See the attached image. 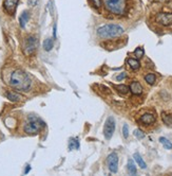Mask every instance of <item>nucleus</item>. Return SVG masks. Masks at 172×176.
<instances>
[{"instance_id": "6e6552de", "label": "nucleus", "mask_w": 172, "mask_h": 176, "mask_svg": "<svg viewBox=\"0 0 172 176\" xmlns=\"http://www.w3.org/2000/svg\"><path fill=\"white\" fill-rule=\"evenodd\" d=\"M18 2H19V0H5L3 8H5V10L10 15H14L16 12V8H17Z\"/></svg>"}, {"instance_id": "ddd939ff", "label": "nucleus", "mask_w": 172, "mask_h": 176, "mask_svg": "<svg viewBox=\"0 0 172 176\" xmlns=\"http://www.w3.org/2000/svg\"><path fill=\"white\" fill-rule=\"evenodd\" d=\"M127 169H128V172H129L130 175H135L137 173V170H136V167H135V163L132 159H129L128 160V163H127Z\"/></svg>"}, {"instance_id": "6ab92c4d", "label": "nucleus", "mask_w": 172, "mask_h": 176, "mask_svg": "<svg viewBox=\"0 0 172 176\" xmlns=\"http://www.w3.org/2000/svg\"><path fill=\"white\" fill-rule=\"evenodd\" d=\"M54 47V40L52 38H47L43 41V49L45 51H51Z\"/></svg>"}, {"instance_id": "dca6fc26", "label": "nucleus", "mask_w": 172, "mask_h": 176, "mask_svg": "<svg viewBox=\"0 0 172 176\" xmlns=\"http://www.w3.org/2000/svg\"><path fill=\"white\" fill-rule=\"evenodd\" d=\"M161 119H163L164 123L168 126H172V115L171 114H166L163 113L161 114Z\"/></svg>"}, {"instance_id": "2eb2a0df", "label": "nucleus", "mask_w": 172, "mask_h": 176, "mask_svg": "<svg viewBox=\"0 0 172 176\" xmlns=\"http://www.w3.org/2000/svg\"><path fill=\"white\" fill-rule=\"evenodd\" d=\"M133 158L135 159V161L137 162V165H140L142 169H146L147 168V165H146V162L144 161V159L142 158V156H140L138 153H134V155H133Z\"/></svg>"}, {"instance_id": "c756f323", "label": "nucleus", "mask_w": 172, "mask_h": 176, "mask_svg": "<svg viewBox=\"0 0 172 176\" xmlns=\"http://www.w3.org/2000/svg\"><path fill=\"white\" fill-rule=\"evenodd\" d=\"M53 37L56 38V24L54 26V32H53Z\"/></svg>"}, {"instance_id": "5701e85b", "label": "nucleus", "mask_w": 172, "mask_h": 176, "mask_svg": "<svg viewBox=\"0 0 172 176\" xmlns=\"http://www.w3.org/2000/svg\"><path fill=\"white\" fill-rule=\"evenodd\" d=\"M144 49L143 48H136L135 51H134V55H135L137 59H140V57L144 56Z\"/></svg>"}, {"instance_id": "aec40b11", "label": "nucleus", "mask_w": 172, "mask_h": 176, "mask_svg": "<svg viewBox=\"0 0 172 176\" xmlns=\"http://www.w3.org/2000/svg\"><path fill=\"white\" fill-rule=\"evenodd\" d=\"M159 142H161V143L163 144L164 148H165L166 150H171V149H172V143L167 139V138L161 137V138H159Z\"/></svg>"}, {"instance_id": "1a4fd4ad", "label": "nucleus", "mask_w": 172, "mask_h": 176, "mask_svg": "<svg viewBox=\"0 0 172 176\" xmlns=\"http://www.w3.org/2000/svg\"><path fill=\"white\" fill-rule=\"evenodd\" d=\"M156 21L163 26H169L172 24V14L171 13H159L156 16Z\"/></svg>"}, {"instance_id": "f3484780", "label": "nucleus", "mask_w": 172, "mask_h": 176, "mask_svg": "<svg viewBox=\"0 0 172 176\" xmlns=\"http://www.w3.org/2000/svg\"><path fill=\"white\" fill-rule=\"evenodd\" d=\"M127 62H128V65L131 67L132 70H137L138 68L140 67V62H138L137 59H128Z\"/></svg>"}, {"instance_id": "bb28decb", "label": "nucleus", "mask_w": 172, "mask_h": 176, "mask_svg": "<svg viewBox=\"0 0 172 176\" xmlns=\"http://www.w3.org/2000/svg\"><path fill=\"white\" fill-rule=\"evenodd\" d=\"M126 76H127V73H126V72H121V73L119 74V75L116 76V80L117 81H121V80H124V78H126Z\"/></svg>"}, {"instance_id": "9d476101", "label": "nucleus", "mask_w": 172, "mask_h": 176, "mask_svg": "<svg viewBox=\"0 0 172 176\" xmlns=\"http://www.w3.org/2000/svg\"><path fill=\"white\" fill-rule=\"evenodd\" d=\"M129 89H130V91H131L132 94H136V96L142 94V92H143L142 85H140L138 82H136V81H134V82L131 83V85H130V87H129Z\"/></svg>"}, {"instance_id": "f03ea898", "label": "nucleus", "mask_w": 172, "mask_h": 176, "mask_svg": "<svg viewBox=\"0 0 172 176\" xmlns=\"http://www.w3.org/2000/svg\"><path fill=\"white\" fill-rule=\"evenodd\" d=\"M125 30L118 24H105L97 29V35L101 38H113L124 34Z\"/></svg>"}, {"instance_id": "7ed1b4c3", "label": "nucleus", "mask_w": 172, "mask_h": 176, "mask_svg": "<svg viewBox=\"0 0 172 176\" xmlns=\"http://www.w3.org/2000/svg\"><path fill=\"white\" fill-rule=\"evenodd\" d=\"M108 11L115 15H123L127 9L126 0H103Z\"/></svg>"}, {"instance_id": "20e7f679", "label": "nucleus", "mask_w": 172, "mask_h": 176, "mask_svg": "<svg viewBox=\"0 0 172 176\" xmlns=\"http://www.w3.org/2000/svg\"><path fill=\"white\" fill-rule=\"evenodd\" d=\"M45 126V123L36 117H30L29 121L24 125V132L29 135H36Z\"/></svg>"}, {"instance_id": "f257e3e1", "label": "nucleus", "mask_w": 172, "mask_h": 176, "mask_svg": "<svg viewBox=\"0 0 172 176\" xmlns=\"http://www.w3.org/2000/svg\"><path fill=\"white\" fill-rule=\"evenodd\" d=\"M10 85L19 91H28L31 87V78L24 71L17 69L12 72Z\"/></svg>"}, {"instance_id": "a878e982", "label": "nucleus", "mask_w": 172, "mask_h": 176, "mask_svg": "<svg viewBox=\"0 0 172 176\" xmlns=\"http://www.w3.org/2000/svg\"><path fill=\"white\" fill-rule=\"evenodd\" d=\"M91 2H92L93 5H94L95 8H97V9H99V8L101 7V0H91Z\"/></svg>"}, {"instance_id": "4be33fe9", "label": "nucleus", "mask_w": 172, "mask_h": 176, "mask_svg": "<svg viewBox=\"0 0 172 176\" xmlns=\"http://www.w3.org/2000/svg\"><path fill=\"white\" fill-rule=\"evenodd\" d=\"M116 89L118 90L121 94H126L128 91H129V87L126 86V85H117L116 86Z\"/></svg>"}, {"instance_id": "b1692460", "label": "nucleus", "mask_w": 172, "mask_h": 176, "mask_svg": "<svg viewBox=\"0 0 172 176\" xmlns=\"http://www.w3.org/2000/svg\"><path fill=\"white\" fill-rule=\"evenodd\" d=\"M134 136H135V137L136 138H137V139H144V138H145V134L144 133H143V132H142V130H138V128H137V130H134Z\"/></svg>"}, {"instance_id": "f8f14e48", "label": "nucleus", "mask_w": 172, "mask_h": 176, "mask_svg": "<svg viewBox=\"0 0 172 176\" xmlns=\"http://www.w3.org/2000/svg\"><path fill=\"white\" fill-rule=\"evenodd\" d=\"M29 19H30V13H29L28 11H23L19 17V24H20V27H21L22 29L26 28V22L29 21Z\"/></svg>"}, {"instance_id": "a211bd4d", "label": "nucleus", "mask_w": 172, "mask_h": 176, "mask_svg": "<svg viewBox=\"0 0 172 176\" xmlns=\"http://www.w3.org/2000/svg\"><path fill=\"white\" fill-rule=\"evenodd\" d=\"M79 149V141H78L76 138H72L69 141V150L73 151V150H78Z\"/></svg>"}, {"instance_id": "4468645a", "label": "nucleus", "mask_w": 172, "mask_h": 176, "mask_svg": "<svg viewBox=\"0 0 172 176\" xmlns=\"http://www.w3.org/2000/svg\"><path fill=\"white\" fill-rule=\"evenodd\" d=\"M5 96H7V98L9 99L10 101H12V102H18V101L21 100V97L14 91H8L7 94H5Z\"/></svg>"}, {"instance_id": "0eeeda50", "label": "nucleus", "mask_w": 172, "mask_h": 176, "mask_svg": "<svg viewBox=\"0 0 172 176\" xmlns=\"http://www.w3.org/2000/svg\"><path fill=\"white\" fill-rule=\"evenodd\" d=\"M108 168L111 173H116L118 170V156L116 153H111L107 158Z\"/></svg>"}, {"instance_id": "393cba45", "label": "nucleus", "mask_w": 172, "mask_h": 176, "mask_svg": "<svg viewBox=\"0 0 172 176\" xmlns=\"http://www.w3.org/2000/svg\"><path fill=\"white\" fill-rule=\"evenodd\" d=\"M123 135L125 138L129 137V127H128L127 124H124V126H123Z\"/></svg>"}, {"instance_id": "423d86ee", "label": "nucleus", "mask_w": 172, "mask_h": 176, "mask_svg": "<svg viewBox=\"0 0 172 176\" xmlns=\"http://www.w3.org/2000/svg\"><path fill=\"white\" fill-rule=\"evenodd\" d=\"M114 130H115V120L113 117H109L105 123V127H103V135H105L106 139H111L114 134Z\"/></svg>"}, {"instance_id": "cd10ccee", "label": "nucleus", "mask_w": 172, "mask_h": 176, "mask_svg": "<svg viewBox=\"0 0 172 176\" xmlns=\"http://www.w3.org/2000/svg\"><path fill=\"white\" fill-rule=\"evenodd\" d=\"M28 3L30 5H32V7H34V5H36L37 0H28Z\"/></svg>"}, {"instance_id": "9b49d317", "label": "nucleus", "mask_w": 172, "mask_h": 176, "mask_svg": "<svg viewBox=\"0 0 172 176\" xmlns=\"http://www.w3.org/2000/svg\"><path fill=\"white\" fill-rule=\"evenodd\" d=\"M140 122L145 125H150L155 122V116L153 114H145L140 117Z\"/></svg>"}, {"instance_id": "412c9836", "label": "nucleus", "mask_w": 172, "mask_h": 176, "mask_svg": "<svg viewBox=\"0 0 172 176\" xmlns=\"http://www.w3.org/2000/svg\"><path fill=\"white\" fill-rule=\"evenodd\" d=\"M155 80H156V78H155V75L153 73H148L147 75H145V81H146L148 84L150 85H153L155 83Z\"/></svg>"}, {"instance_id": "39448f33", "label": "nucleus", "mask_w": 172, "mask_h": 176, "mask_svg": "<svg viewBox=\"0 0 172 176\" xmlns=\"http://www.w3.org/2000/svg\"><path fill=\"white\" fill-rule=\"evenodd\" d=\"M38 46V40L34 36H28L24 39L23 43V52L26 55H32L36 51Z\"/></svg>"}, {"instance_id": "c85d7f7f", "label": "nucleus", "mask_w": 172, "mask_h": 176, "mask_svg": "<svg viewBox=\"0 0 172 176\" xmlns=\"http://www.w3.org/2000/svg\"><path fill=\"white\" fill-rule=\"evenodd\" d=\"M30 170H31V165H26V170H24V174H28L29 172H30Z\"/></svg>"}]
</instances>
